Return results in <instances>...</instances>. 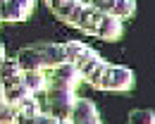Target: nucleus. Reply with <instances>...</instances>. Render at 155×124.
Wrapping results in <instances>:
<instances>
[{"label": "nucleus", "mask_w": 155, "mask_h": 124, "mask_svg": "<svg viewBox=\"0 0 155 124\" xmlns=\"http://www.w3.org/2000/svg\"><path fill=\"white\" fill-rule=\"evenodd\" d=\"M50 77H55V79H60V81L69 83L72 88H77L79 83L84 81V77H81V72H79L77 62H64V64H60V67H55V69H50Z\"/></svg>", "instance_id": "obj_10"}, {"label": "nucleus", "mask_w": 155, "mask_h": 124, "mask_svg": "<svg viewBox=\"0 0 155 124\" xmlns=\"http://www.w3.org/2000/svg\"><path fill=\"white\" fill-rule=\"evenodd\" d=\"M7 60V55H5V48H2V43H0V64Z\"/></svg>", "instance_id": "obj_18"}, {"label": "nucleus", "mask_w": 155, "mask_h": 124, "mask_svg": "<svg viewBox=\"0 0 155 124\" xmlns=\"http://www.w3.org/2000/svg\"><path fill=\"white\" fill-rule=\"evenodd\" d=\"M2 2H5V0H0V5H2Z\"/></svg>", "instance_id": "obj_22"}, {"label": "nucleus", "mask_w": 155, "mask_h": 124, "mask_svg": "<svg viewBox=\"0 0 155 124\" xmlns=\"http://www.w3.org/2000/svg\"><path fill=\"white\" fill-rule=\"evenodd\" d=\"M0 24H2V19H0Z\"/></svg>", "instance_id": "obj_23"}, {"label": "nucleus", "mask_w": 155, "mask_h": 124, "mask_svg": "<svg viewBox=\"0 0 155 124\" xmlns=\"http://www.w3.org/2000/svg\"><path fill=\"white\" fill-rule=\"evenodd\" d=\"M127 124H155V110H146V107L131 110Z\"/></svg>", "instance_id": "obj_16"}, {"label": "nucleus", "mask_w": 155, "mask_h": 124, "mask_svg": "<svg viewBox=\"0 0 155 124\" xmlns=\"http://www.w3.org/2000/svg\"><path fill=\"white\" fill-rule=\"evenodd\" d=\"M107 64L110 62H105L93 48H86L77 60V67H79V72H81V77H84V81L91 83V86L103 77V72L107 69Z\"/></svg>", "instance_id": "obj_4"}, {"label": "nucleus", "mask_w": 155, "mask_h": 124, "mask_svg": "<svg viewBox=\"0 0 155 124\" xmlns=\"http://www.w3.org/2000/svg\"><path fill=\"white\" fill-rule=\"evenodd\" d=\"M91 124H100V119H96V122H91Z\"/></svg>", "instance_id": "obj_21"}, {"label": "nucleus", "mask_w": 155, "mask_h": 124, "mask_svg": "<svg viewBox=\"0 0 155 124\" xmlns=\"http://www.w3.org/2000/svg\"><path fill=\"white\" fill-rule=\"evenodd\" d=\"M69 119H72V124H91V122H96V119H100V115H98V107L91 100L79 98Z\"/></svg>", "instance_id": "obj_9"}, {"label": "nucleus", "mask_w": 155, "mask_h": 124, "mask_svg": "<svg viewBox=\"0 0 155 124\" xmlns=\"http://www.w3.org/2000/svg\"><path fill=\"white\" fill-rule=\"evenodd\" d=\"M86 48H88V45H86V43H81V41H69V43H64L67 60H69V62H77V60H79V55H81Z\"/></svg>", "instance_id": "obj_17"}, {"label": "nucleus", "mask_w": 155, "mask_h": 124, "mask_svg": "<svg viewBox=\"0 0 155 124\" xmlns=\"http://www.w3.org/2000/svg\"><path fill=\"white\" fill-rule=\"evenodd\" d=\"M34 2L36 0H5L0 5V19L5 21V24L26 21L29 15L34 12Z\"/></svg>", "instance_id": "obj_6"}, {"label": "nucleus", "mask_w": 155, "mask_h": 124, "mask_svg": "<svg viewBox=\"0 0 155 124\" xmlns=\"http://www.w3.org/2000/svg\"><path fill=\"white\" fill-rule=\"evenodd\" d=\"M2 83V93H5V100H10V103H17L19 105L24 98H29V96H34L31 91H29V86L24 83V74L17 77V79H7V81H0Z\"/></svg>", "instance_id": "obj_8"}, {"label": "nucleus", "mask_w": 155, "mask_h": 124, "mask_svg": "<svg viewBox=\"0 0 155 124\" xmlns=\"http://www.w3.org/2000/svg\"><path fill=\"white\" fill-rule=\"evenodd\" d=\"M134 72L129 67H119V64H107V69L103 72V77L93 83L98 91H110V93H124L134 88Z\"/></svg>", "instance_id": "obj_3"}, {"label": "nucleus", "mask_w": 155, "mask_h": 124, "mask_svg": "<svg viewBox=\"0 0 155 124\" xmlns=\"http://www.w3.org/2000/svg\"><path fill=\"white\" fill-rule=\"evenodd\" d=\"M17 62L24 72H36V69H43V60H41L38 50L34 45H26L17 53Z\"/></svg>", "instance_id": "obj_11"}, {"label": "nucleus", "mask_w": 155, "mask_h": 124, "mask_svg": "<svg viewBox=\"0 0 155 124\" xmlns=\"http://www.w3.org/2000/svg\"><path fill=\"white\" fill-rule=\"evenodd\" d=\"M5 100V93H2V83H0V103Z\"/></svg>", "instance_id": "obj_19"}, {"label": "nucleus", "mask_w": 155, "mask_h": 124, "mask_svg": "<svg viewBox=\"0 0 155 124\" xmlns=\"http://www.w3.org/2000/svg\"><path fill=\"white\" fill-rule=\"evenodd\" d=\"M96 10H100L103 15H112L117 19H129L136 12V0H96L91 2Z\"/></svg>", "instance_id": "obj_7"}, {"label": "nucleus", "mask_w": 155, "mask_h": 124, "mask_svg": "<svg viewBox=\"0 0 155 124\" xmlns=\"http://www.w3.org/2000/svg\"><path fill=\"white\" fill-rule=\"evenodd\" d=\"M58 124H72V119H60Z\"/></svg>", "instance_id": "obj_20"}, {"label": "nucleus", "mask_w": 155, "mask_h": 124, "mask_svg": "<svg viewBox=\"0 0 155 124\" xmlns=\"http://www.w3.org/2000/svg\"><path fill=\"white\" fill-rule=\"evenodd\" d=\"M24 83L29 86V91L36 96V93H45L48 88V74L45 69H36V72H24Z\"/></svg>", "instance_id": "obj_12"}, {"label": "nucleus", "mask_w": 155, "mask_h": 124, "mask_svg": "<svg viewBox=\"0 0 155 124\" xmlns=\"http://www.w3.org/2000/svg\"><path fill=\"white\" fill-rule=\"evenodd\" d=\"M48 10L53 12V17L60 19L67 26H74V29H81L91 36H96L100 24L105 19V15L96 10L93 5L84 2V0H45Z\"/></svg>", "instance_id": "obj_1"}, {"label": "nucleus", "mask_w": 155, "mask_h": 124, "mask_svg": "<svg viewBox=\"0 0 155 124\" xmlns=\"http://www.w3.org/2000/svg\"><path fill=\"white\" fill-rule=\"evenodd\" d=\"M34 48L38 50L41 60H43V69L50 72L60 64H64L67 60V50H64V43H48V41H38L34 43Z\"/></svg>", "instance_id": "obj_5"}, {"label": "nucleus", "mask_w": 155, "mask_h": 124, "mask_svg": "<svg viewBox=\"0 0 155 124\" xmlns=\"http://www.w3.org/2000/svg\"><path fill=\"white\" fill-rule=\"evenodd\" d=\"M60 119L53 117L50 112H38V115H29V112H19V124H58Z\"/></svg>", "instance_id": "obj_14"}, {"label": "nucleus", "mask_w": 155, "mask_h": 124, "mask_svg": "<svg viewBox=\"0 0 155 124\" xmlns=\"http://www.w3.org/2000/svg\"><path fill=\"white\" fill-rule=\"evenodd\" d=\"M0 124H19V105L2 100L0 103Z\"/></svg>", "instance_id": "obj_13"}, {"label": "nucleus", "mask_w": 155, "mask_h": 124, "mask_svg": "<svg viewBox=\"0 0 155 124\" xmlns=\"http://www.w3.org/2000/svg\"><path fill=\"white\" fill-rule=\"evenodd\" d=\"M21 74H24V69L19 67L17 57H15V60H5L2 64H0V81H7V79H17V77H21Z\"/></svg>", "instance_id": "obj_15"}, {"label": "nucleus", "mask_w": 155, "mask_h": 124, "mask_svg": "<svg viewBox=\"0 0 155 124\" xmlns=\"http://www.w3.org/2000/svg\"><path fill=\"white\" fill-rule=\"evenodd\" d=\"M77 96H74V88L69 83L60 81L55 77H48V88H45V103L53 117L58 119H69L72 117V110L77 105Z\"/></svg>", "instance_id": "obj_2"}]
</instances>
